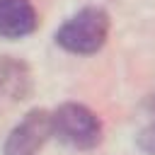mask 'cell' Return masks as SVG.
<instances>
[{
	"label": "cell",
	"mask_w": 155,
	"mask_h": 155,
	"mask_svg": "<svg viewBox=\"0 0 155 155\" xmlns=\"http://www.w3.org/2000/svg\"><path fill=\"white\" fill-rule=\"evenodd\" d=\"M107 36H109V15L102 7H82L56 31V41L65 51L80 56L99 51Z\"/></svg>",
	"instance_id": "cell-1"
},
{
	"label": "cell",
	"mask_w": 155,
	"mask_h": 155,
	"mask_svg": "<svg viewBox=\"0 0 155 155\" xmlns=\"http://www.w3.org/2000/svg\"><path fill=\"white\" fill-rule=\"evenodd\" d=\"M51 124H53V136H58L65 145L75 150H90L102 138V124L97 114L85 104H75V102L61 104L51 114Z\"/></svg>",
	"instance_id": "cell-2"
},
{
	"label": "cell",
	"mask_w": 155,
	"mask_h": 155,
	"mask_svg": "<svg viewBox=\"0 0 155 155\" xmlns=\"http://www.w3.org/2000/svg\"><path fill=\"white\" fill-rule=\"evenodd\" d=\"M53 136L51 114L46 109H31L7 136L2 155H36L44 143Z\"/></svg>",
	"instance_id": "cell-3"
},
{
	"label": "cell",
	"mask_w": 155,
	"mask_h": 155,
	"mask_svg": "<svg viewBox=\"0 0 155 155\" xmlns=\"http://www.w3.org/2000/svg\"><path fill=\"white\" fill-rule=\"evenodd\" d=\"M36 29V10L29 0H0V36L22 39Z\"/></svg>",
	"instance_id": "cell-4"
},
{
	"label": "cell",
	"mask_w": 155,
	"mask_h": 155,
	"mask_svg": "<svg viewBox=\"0 0 155 155\" xmlns=\"http://www.w3.org/2000/svg\"><path fill=\"white\" fill-rule=\"evenodd\" d=\"M29 87H31V80H29L27 65L10 61V58H2L0 61V97L24 99Z\"/></svg>",
	"instance_id": "cell-5"
},
{
	"label": "cell",
	"mask_w": 155,
	"mask_h": 155,
	"mask_svg": "<svg viewBox=\"0 0 155 155\" xmlns=\"http://www.w3.org/2000/svg\"><path fill=\"white\" fill-rule=\"evenodd\" d=\"M138 148H140L143 153H148V155H155V124L140 131V136H138Z\"/></svg>",
	"instance_id": "cell-6"
},
{
	"label": "cell",
	"mask_w": 155,
	"mask_h": 155,
	"mask_svg": "<svg viewBox=\"0 0 155 155\" xmlns=\"http://www.w3.org/2000/svg\"><path fill=\"white\" fill-rule=\"evenodd\" d=\"M148 109H150V114L155 116V92L150 94V99H148Z\"/></svg>",
	"instance_id": "cell-7"
}]
</instances>
